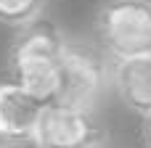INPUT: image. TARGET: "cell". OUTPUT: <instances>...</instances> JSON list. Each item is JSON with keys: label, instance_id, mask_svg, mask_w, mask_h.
Listing matches in <instances>:
<instances>
[{"label": "cell", "instance_id": "6da1fadb", "mask_svg": "<svg viewBox=\"0 0 151 148\" xmlns=\"http://www.w3.org/2000/svg\"><path fill=\"white\" fill-rule=\"evenodd\" d=\"M66 34L45 16L16 29L8 48V69L42 103H53L61 79V58L66 50Z\"/></svg>", "mask_w": 151, "mask_h": 148}, {"label": "cell", "instance_id": "7a4b0ae2", "mask_svg": "<svg viewBox=\"0 0 151 148\" xmlns=\"http://www.w3.org/2000/svg\"><path fill=\"white\" fill-rule=\"evenodd\" d=\"M93 26L111 61L151 56V0H104Z\"/></svg>", "mask_w": 151, "mask_h": 148}, {"label": "cell", "instance_id": "3957f363", "mask_svg": "<svg viewBox=\"0 0 151 148\" xmlns=\"http://www.w3.org/2000/svg\"><path fill=\"white\" fill-rule=\"evenodd\" d=\"M111 85V66L104 58V50L66 40V50L61 58V79L53 103L77 106V109H96Z\"/></svg>", "mask_w": 151, "mask_h": 148}, {"label": "cell", "instance_id": "277c9868", "mask_svg": "<svg viewBox=\"0 0 151 148\" xmlns=\"http://www.w3.org/2000/svg\"><path fill=\"white\" fill-rule=\"evenodd\" d=\"M106 140L109 132L96 109L45 103L32 148H101Z\"/></svg>", "mask_w": 151, "mask_h": 148}, {"label": "cell", "instance_id": "5b68a950", "mask_svg": "<svg viewBox=\"0 0 151 148\" xmlns=\"http://www.w3.org/2000/svg\"><path fill=\"white\" fill-rule=\"evenodd\" d=\"M42 109L45 103L21 82H16L13 77L0 79V140L32 146Z\"/></svg>", "mask_w": 151, "mask_h": 148}, {"label": "cell", "instance_id": "8992f818", "mask_svg": "<svg viewBox=\"0 0 151 148\" xmlns=\"http://www.w3.org/2000/svg\"><path fill=\"white\" fill-rule=\"evenodd\" d=\"M111 87L127 111L146 117L151 111V56L111 61Z\"/></svg>", "mask_w": 151, "mask_h": 148}, {"label": "cell", "instance_id": "52a82bcc", "mask_svg": "<svg viewBox=\"0 0 151 148\" xmlns=\"http://www.w3.org/2000/svg\"><path fill=\"white\" fill-rule=\"evenodd\" d=\"M48 0H0V24L19 29L45 13Z\"/></svg>", "mask_w": 151, "mask_h": 148}, {"label": "cell", "instance_id": "ba28073f", "mask_svg": "<svg viewBox=\"0 0 151 148\" xmlns=\"http://www.w3.org/2000/svg\"><path fill=\"white\" fill-rule=\"evenodd\" d=\"M141 140L146 148H151V111L146 117H141Z\"/></svg>", "mask_w": 151, "mask_h": 148}, {"label": "cell", "instance_id": "9c48e42d", "mask_svg": "<svg viewBox=\"0 0 151 148\" xmlns=\"http://www.w3.org/2000/svg\"><path fill=\"white\" fill-rule=\"evenodd\" d=\"M0 148H32L29 143H11V140H0Z\"/></svg>", "mask_w": 151, "mask_h": 148}, {"label": "cell", "instance_id": "30bf717a", "mask_svg": "<svg viewBox=\"0 0 151 148\" xmlns=\"http://www.w3.org/2000/svg\"><path fill=\"white\" fill-rule=\"evenodd\" d=\"M101 148H111V146H101Z\"/></svg>", "mask_w": 151, "mask_h": 148}]
</instances>
